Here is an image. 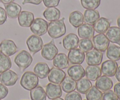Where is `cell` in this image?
Wrapping results in <instances>:
<instances>
[{"label":"cell","mask_w":120,"mask_h":100,"mask_svg":"<svg viewBox=\"0 0 120 100\" xmlns=\"http://www.w3.org/2000/svg\"><path fill=\"white\" fill-rule=\"evenodd\" d=\"M42 0H24L22 2V4L25 5L26 4H32L34 5H39L41 3Z\"/></svg>","instance_id":"b9f144b4"},{"label":"cell","mask_w":120,"mask_h":100,"mask_svg":"<svg viewBox=\"0 0 120 100\" xmlns=\"http://www.w3.org/2000/svg\"></svg>","instance_id":"c3c4849f"},{"label":"cell","mask_w":120,"mask_h":100,"mask_svg":"<svg viewBox=\"0 0 120 100\" xmlns=\"http://www.w3.org/2000/svg\"><path fill=\"white\" fill-rule=\"evenodd\" d=\"M69 77L75 81H79L85 76V70L80 64H74L68 69Z\"/></svg>","instance_id":"9a60e30c"},{"label":"cell","mask_w":120,"mask_h":100,"mask_svg":"<svg viewBox=\"0 0 120 100\" xmlns=\"http://www.w3.org/2000/svg\"><path fill=\"white\" fill-rule=\"evenodd\" d=\"M118 68V64L116 61L106 60L102 63L101 71L104 76L107 77H113L116 74V71Z\"/></svg>","instance_id":"4fadbf2b"},{"label":"cell","mask_w":120,"mask_h":100,"mask_svg":"<svg viewBox=\"0 0 120 100\" xmlns=\"http://www.w3.org/2000/svg\"><path fill=\"white\" fill-rule=\"evenodd\" d=\"M26 44L30 52L35 54L42 49L43 42L39 36L33 35L27 39Z\"/></svg>","instance_id":"5b68a950"},{"label":"cell","mask_w":120,"mask_h":100,"mask_svg":"<svg viewBox=\"0 0 120 100\" xmlns=\"http://www.w3.org/2000/svg\"><path fill=\"white\" fill-rule=\"evenodd\" d=\"M115 76H116V79L120 82V66L118 67V68H117Z\"/></svg>","instance_id":"ee69618b"},{"label":"cell","mask_w":120,"mask_h":100,"mask_svg":"<svg viewBox=\"0 0 120 100\" xmlns=\"http://www.w3.org/2000/svg\"><path fill=\"white\" fill-rule=\"evenodd\" d=\"M12 66L11 60L9 56L0 53V73L9 70Z\"/></svg>","instance_id":"836d02e7"},{"label":"cell","mask_w":120,"mask_h":100,"mask_svg":"<svg viewBox=\"0 0 120 100\" xmlns=\"http://www.w3.org/2000/svg\"><path fill=\"white\" fill-rule=\"evenodd\" d=\"M103 53L96 49L86 53V61L89 66H99L103 60Z\"/></svg>","instance_id":"8992f818"},{"label":"cell","mask_w":120,"mask_h":100,"mask_svg":"<svg viewBox=\"0 0 120 100\" xmlns=\"http://www.w3.org/2000/svg\"><path fill=\"white\" fill-rule=\"evenodd\" d=\"M117 25H118V27L120 28V16L117 19Z\"/></svg>","instance_id":"bcb514c9"},{"label":"cell","mask_w":120,"mask_h":100,"mask_svg":"<svg viewBox=\"0 0 120 100\" xmlns=\"http://www.w3.org/2000/svg\"><path fill=\"white\" fill-rule=\"evenodd\" d=\"M48 32L49 36L53 39L59 38L64 35L66 32L64 18L50 22L48 24Z\"/></svg>","instance_id":"6da1fadb"},{"label":"cell","mask_w":120,"mask_h":100,"mask_svg":"<svg viewBox=\"0 0 120 100\" xmlns=\"http://www.w3.org/2000/svg\"><path fill=\"white\" fill-rule=\"evenodd\" d=\"M7 15L5 10L0 7V25H3L7 21Z\"/></svg>","instance_id":"60d3db41"},{"label":"cell","mask_w":120,"mask_h":100,"mask_svg":"<svg viewBox=\"0 0 120 100\" xmlns=\"http://www.w3.org/2000/svg\"><path fill=\"white\" fill-rule=\"evenodd\" d=\"M95 86L103 92L111 90L113 86V82L110 77L105 76H100L97 79Z\"/></svg>","instance_id":"ac0fdd59"},{"label":"cell","mask_w":120,"mask_h":100,"mask_svg":"<svg viewBox=\"0 0 120 100\" xmlns=\"http://www.w3.org/2000/svg\"><path fill=\"white\" fill-rule=\"evenodd\" d=\"M69 21L70 24L75 28H78L84 22V17L82 12L75 11L70 14Z\"/></svg>","instance_id":"83f0119b"},{"label":"cell","mask_w":120,"mask_h":100,"mask_svg":"<svg viewBox=\"0 0 120 100\" xmlns=\"http://www.w3.org/2000/svg\"><path fill=\"white\" fill-rule=\"evenodd\" d=\"M53 60V64L55 67L60 69H64L69 67V62L68 56L63 53L57 54Z\"/></svg>","instance_id":"ffe728a7"},{"label":"cell","mask_w":120,"mask_h":100,"mask_svg":"<svg viewBox=\"0 0 120 100\" xmlns=\"http://www.w3.org/2000/svg\"><path fill=\"white\" fill-rule=\"evenodd\" d=\"M64 100H82V97L79 93L73 91L66 95Z\"/></svg>","instance_id":"74e56055"},{"label":"cell","mask_w":120,"mask_h":100,"mask_svg":"<svg viewBox=\"0 0 120 100\" xmlns=\"http://www.w3.org/2000/svg\"><path fill=\"white\" fill-rule=\"evenodd\" d=\"M45 6L48 8L56 7L59 5L60 0H42Z\"/></svg>","instance_id":"f35d334b"},{"label":"cell","mask_w":120,"mask_h":100,"mask_svg":"<svg viewBox=\"0 0 120 100\" xmlns=\"http://www.w3.org/2000/svg\"><path fill=\"white\" fill-rule=\"evenodd\" d=\"M69 62L72 64H81L85 59V54L80 49H73L69 50L68 56Z\"/></svg>","instance_id":"8fae6325"},{"label":"cell","mask_w":120,"mask_h":100,"mask_svg":"<svg viewBox=\"0 0 120 100\" xmlns=\"http://www.w3.org/2000/svg\"><path fill=\"white\" fill-rule=\"evenodd\" d=\"M30 27L33 33L38 36H42L48 32V23L43 19L38 18L34 19Z\"/></svg>","instance_id":"277c9868"},{"label":"cell","mask_w":120,"mask_h":100,"mask_svg":"<svg viewBox=\"0 0 120 100\" xmlns=\"http://www.w3.org/2000/svg\"><path fill=\"white\" fill-rule=\"evenodd\" d=\"M92 87V83L87 78H82L76 83V89L79 93L85 94Z\"/></svg>","instance_id":"4dcf8cb0"},{"label":"cell","mask_w":120,"mask_h":100,"mask_svg":"<svg viewBox=\"0 0 120 100\" xmlns=\"http://www.w3.org/2000/svg\"><path fill=\"white\" fill-rule=\"evenodd\" d=\"M8 89L5 85L0 83V100L5 98L8 94Z\"/></svg>","instance_id":"ab89813d"},{"label":"cell","mask_w":120,"mask_h":100,"mask_svg":"<svg viewBox=\"0 0 120 100\" xmlns=\"http://www.w3.org/2000/svg\"><path fill=\"white\" fill-rule=\"evenodd\" d=\"M63 100V98H61L60 97H59V98H55V99H53V100Z\"/></svg>","instance_id":"7dc6e473"},{"label":"cell","mask_w":120,"mask_h":100,"mask_svg":"<svg viewBox=\"0 0 120 100\" xmlns=\"http://www.w3.org/2000/svg\"><path fill=\"white\" fill-rule=\"evenodd\" d=\"M18 80V74L14 71L8 70L0 74V81L5 86L11 87L16 84Z\"/></svg>","instance_id":"9c48e42d"},{"label":"cell","mask_w":120,"mask_h":100,"mask_svg":"<svg viewBox=\"0 0 120 100\" xmlns=\"http://www.w3.org/2000/svg\"><path fill=\"white\" fill-rule=\"evenodd\" d=\"M49 71L50 69L48 64L43 62L38 63L34 69V73L41 79H43L48 77Z\"/></svg>","instance_id":"cb8c5ba5"},{"label":"cell","mask_w":120,"mask_h":100,"mask_svg":"<svg viewBox=\"0 0 120 100\" xmlns=\"http://www.w3.org/2000/svg\"><path fill=\"white\" fill-rule=\"evenodd\" d=\"M0 1L2 2V3H3L4 4H10L11 2H13L14 1V0H0Z\"/></svg>","instance_id":"f6af8a7d"},{"label":"cell","mask_w":120,"mask_h":100,"mask_svg":"<svg viewBox=\"0 0 120 100\" xmlns=\"http://www.w3.org/2000/svg\"><path fill=\"white\" fill-rule=\"evenodd\" d=\"M103 94L102 91L94 85L86 93V97L87 100H101Z\"/></svg>","instance_id":"d6a6232c"},{"label":"cell","mask_w":120,"mask_h":100,"mask_svg":"<svg viewBox=\"0 0 120 100\" xmlns=\"http://www.w3.org/2000/svg\"><path fill=\"white\" fill-rule=\"evenodd\" d=\"M30 96L32 100H46L47 96L42 87L37 86L30 90Z\"/></svg>","instance_id":"1f68e13d"},{"label":"cell","mask_w":120,"mask_h":100,"mask_svg":"<svg viewBox=\"0 0 120 100\" xmlns=\"http://www.w3.org/2000/svg\"><path fill=\"white\" fill-rule=\"evenodd\" d=\"M111 22L105 18H100L97 22L93 25L94 29L98 33H104L110 27Z\"/></svg>","instance_id":"44dd1931"},{"label":"cell","mask_w":120,"mask_h":100,"mask_svg":"<svg viewBox=\"0 0 120 100\" xmlns=\"http://www.w3.org/2000/svg\"><path fill=\"white\" fill-rule=\"evenodd\" d=\"M32 56L29 52L25 50L19 52L14 59V62L21 71H23L29 67L32 63Z\"/></svg>","instance_id":"3957f363"},{"label":"cell","mask_w":120,"mask_h":100,"mask_svg":"<svg viewBox=\"0 0 120 100\" xmlns=\"http://www.w3.org/2000/svg\"><path fill=\"white\" fill-rule=\"evenodd\" d=\"M77 33L79 36L82 39H91L94 34L93 26L88 23H83L78 27Z\"/></svg>","instance_id":"d6986e66"},{"label":"cell","mask_w":120,"mask_h":100,"mask_svg":"<svg viewBox=\"0 0 120 100\" xmlns=\"http://www.w3.org/2000/svg\"><path fill=\"white\" fill-rule=\"evenodd\" d=\"M18 51V47L12 40H4L0 43V52L7 56H11Z\"/></svg>","instance_id":"30bf717a"},{"label":"cell","mask_w":120,"mask_h":100,"mask_svg":"<svg viewBox=\"0 0 120 100\" xmlns=\"http://www.w3.org/2000/svg\"><path fill=\"white\" fill-rule=\"evenodd\" d=\"M82 7L87 9H96L100 6L101 0H80Z\"/></svg>","instance_id":"d590c367"},{"label":"cell","mask_w":120,"mask_h":100,"mask_svg":"<svg viewBox=\"0 0 120 100\" xmlns=\"http://www.w3.org/2000/svg\"><path fill=\"white\" fill-rule=\"evenodd\" d=\"M43 15L46 19L52 22L59 19L61 13L59 9L55 7H49L44 11Z\"/></svg>","instance_id":"4316f807"},{"label":"cell","mask_w":120,"mask_h":100,"mask_svg":"<svg viewBox=\"0 0 120 100\" xmlns=\"http://www.w3.org/2000/svg\"><path fill=\"white\" fill-rule=\"evenodd\" d=\"M93 44L94 49L101 52H104L110 44V41L104 33H99L93 36Z\"/></svg>","instance_id":"ba28073f"},{"label":"cell","mask_w":120,"mask_h":100,"mask_svg":"<svg viewBox=\"0 0 120 100\" xmlns=\"http://www.w3.org/2000/svg\"><path fill=\"white\" fill-rule=\"evenodd\" d=\"M101 100H118V98L113 91L110 90L104 92Z\"/></svg>","instance_id":"8d00e7d4"},{"label":"cell","mask_w":120,"mask_h":100,"mask_svg":"<svg viewBox=\"0 0 120 100\" xmlns=\"http://www.w3.org/2000/svg\"><path fill=\"white\" fill-rule=\"evenodd\" d=\"M46 93L50 100L59 98L62 96V89L59 84L50 83L46 87Z\"/></svg>","instance_id":"5bb4252c"},{"label":"cell","mask_w":120,"mask_h":100,"mask_svg":"<svg viewBox=\"0 0 120 100\" xmlns=\"http://www.w3.org/2000/svg\"><path fill=\"white\" fill-rule=\"evenodd\" d=\"M39 83L38 77L32 71H26L22 75L20 84L24 89L29 90L38 86Z\"/></svg>","instance_id":"7a4b0ae2"},{"label":"cell","mask_w":120,"mask_h":100,"mask_svg":"<svg viewBox=\"0 0 120 100\" xmlns=\"http://www.w3.org/2000/svg\"><path fill=\"white\" fill-rule=\"evenodd\" d=\"M62 89L66 93L73 91L76 89V82L69 76H67L61 83Z\"/></svg>","instance_id":"f546056e"},{"label":"cell","mask_w":120,"mask_h":100,"mask_svg":"<svg viewBox=\"0 0 120 100\" xmlns=\"http://www.w3.org/2000/svg\"><path fill=\"white\" fill-rule=\"evenodd\" d=\"M48 77L50 83L60 84L66 77V73L62 69L53 67L49 71Z\"/></svg>","instance_id":"7c38bea8"},{"label":"cell","mask_w":120,"mask_h":100,"mask_svg":"<svg viewBox=\"0 0 120 100\" xmlns=\"http://www.w3.org/2000/svg\"><path fill=\"white\" fill-rule=\"evenodd\" d=\"M58 53V49L55 45L53 40L46 43L43 46L41 52V55L45 59L52 60Z\"/></svg>","instance_id":"52a82bcc"},{"label":"cell","mask_w":120,"mask_h":100,"mask_svg":"<svg viewBox=\"0 0 120 100\" xmlns=\"http://www.w3.org/2000/svg\"><path fill=\"white\" fill-rule=\"evenodd\" d=\"M107 57L111 60L118 61L120 59V47L115 44H109L106 53Z\"/></svg>","instance_id":"f1b7e54d"},{"label":"cell","mask_w":120,"mask_h":100,"mask_svg":"<svg viewBox=\"0 0 120 100\" xmlns=\"http://www.w3.org/2000/svg\"><path fill=\"white\" fill-rule=\"evenodd\" d=\"M105 36L110 42L120 45V28L119 27H110L107 30Z\"/></svg>","instance_id":"d4e9b609"},{"label":"cell","mask_w":120,"mask_h":100,"mask_svg":"<svg viewBox=\"0 0 120 100\" xmlns=\"http://www.w3.org/2000/svg\"><path fill=\"white\" fill-rule=\"evenodd\" d=\"M79 42L78 36L75 33H69L63 39V46L68 50L76 49L77 48Z\"/></svg>","instance_id":"e0dca14e"},{"label":"cell","mask_w":120,"mask_h":100,"mask_svg":"<svg viewBox=\"0 0 120 100\" xmlns=\"http://www.w3.org/2000/svg\"><path fill=\"white\" fill-rule=\"evenodd\" d=\"M7 15L9 18L15 19L19 16L21 12V7L15 2H11L5 5Z\"/></svg>","instance_id":"603a6c76"},{"label":"cell","mask_w":120,"mask_h":100,"mask_svg":"<svg viewBox=\"0 0 120 100\" xmlns=\"http://www.w3.org/2000/svg\"><path fill=\"white\" fill-rule=\"evenodd\" d=\"M83 17L86 23L93 25L100 18L99 12L95 9H86L84 11Z\"/></svg>","instance_id":"484cf974"},{"label":"cell","mask_w":120,"mask_h":100,"mask_svg":"<svg viewBox=\"0 0 120 100\" xmlns=\"http://www.w3.org/2000/svg\"></svg>","instance_id":"681fc988"},{"label":"cell","mask_w":120,"mask_h":100,"mask_svg":"<svg viewBox=\"0 0 120 100\" xmlns=\"http://www.w3.org/2000/svg\"><path fill=\"white\" fill-rule=\"evenodd\" d=\"M85 76L89 80L96 81L101 76V69L98 66H89L86 69Z\"/></svg>","instance_id":"7402d4cb"},{"label":"cell","mask_w":120,"mask_h":100,"mask_svg":"<svg viewBox=\"0 0 120 100\" xmlns=\"http://www.w3.org/2000/svg\"><path fill=\"white\" fill-rule=\"evenodd\" d=\"M78 46L80 49L84 53L88 52L94 48L92 41L90 39H82L79 41Z\"/></svg>","instance_id":"e575fe53"},{"label":"cell","mask_w":120,"mask_h":100,"mask_svg":"<svg viewBox=\"0 0 120 100\" xmlns=\"http://www.w3.org/2000/svg\"><path fill=\"white\" fill-rule=\"evenodd\" d=\"M114 92L115 93L118 99L120 100V82L117 83L114 87Z\"/></svg>","instance_id":"7bdbcfd3"},{"label":"cell","mask_w":120,"mask_h":100,"mask_svg":"<svg viewBox=\"0 0 120 100\" xmlns=\"http://www.w3.org/2000/svg\"><path fill=\"white\" fill-rule=\"evenodd\" d=\"M19 25L24 28H28L31 26L34 21V15L30 12L23 11L18 16Z\"/></svg>","instance_id":"2e32d148"}]
</instances>
